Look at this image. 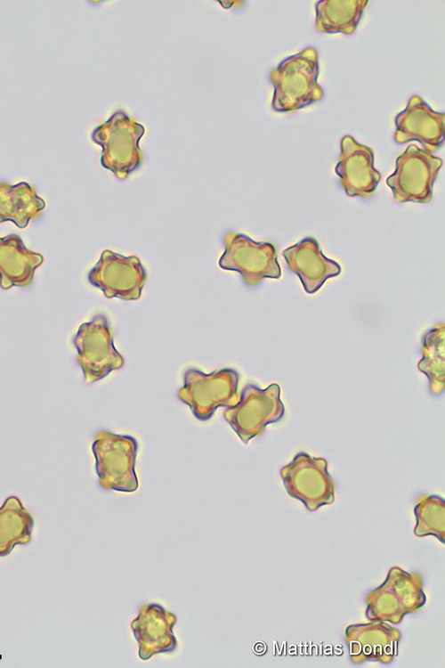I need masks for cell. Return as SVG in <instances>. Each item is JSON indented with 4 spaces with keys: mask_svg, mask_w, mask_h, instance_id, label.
<instances>
[{
    "mask_svg": "<svg viewBox=\"0 0 445 668\" xmlns=\"http://www.w3.org/2000/svg\"><path fill=\"white\" fill-rule=\"evenodd\" d=\"M44 208V200L28 183H0V223L12 220L19 227H25Z\"/></svg>",
    "mask_w": 445,
    "mask_h": 668,
    "instance_id": "cell-1",
    "label": "cell"
}]
</instances>
